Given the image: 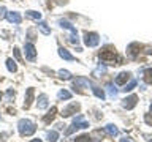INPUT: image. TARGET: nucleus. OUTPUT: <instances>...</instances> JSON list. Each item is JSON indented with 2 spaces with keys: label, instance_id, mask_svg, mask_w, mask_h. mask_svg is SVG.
Segmentation results:
<instances>
[{
  "label": "nucleus",
  "instance_id": "obj_30",
  "mask_svg": "<svg viewBox=\"0 0 152 142\" xmlns=\"http://www.w3.org/2000/svg\"><path fill=\"white\" fill-rule=\"evenodd\" d=\"M121 142H133L130 137H124V139H121Z\"/></svg>",
  "mask_w": 152,
  "mask_h": 142
},
{
  "label": "nucleus",
  "instance_id": "obj_16",
  "mask_svg": "<svg viewBox=\"0 0 152 142\" xmlns=\"http://www.w3.org/2000/svg\"><path fill=\"white\" fill-rule=\"evenodd\" d=\"M26 16L30 17V19H35V21H40V19H41V13L33 11V9H28V11H26Z\"/></svg>",
  "mask_w": 152,
  "mask_h": 142
},
{
  "label": "nucleus",
  "instance_id": "obj_29",
  "mask_svg": "<svg viewBox=\"0 0 152 142\" xmlns=\"http://www.w3.org/2000/svg\"><path fill=\"white\" fill-rule=\"evenodd\" d=\"M7 96H8V98H11V96H14L13 90H8V92H7Z\"/></svg>",
  "mask_w": 152,
  "mask_h": 142
},
{
  "label": "nucleus",
  "instance_id": "obj_31",
  "mask_svg": "<svg viewBox=\"0 0 152 142\" xmlns=\"http://www.w3.org/2000/svg\"><path fill=\"white\" fill-rule=\"evenodd\" d=\"M3 13H5V8H2V9H0V19H2V17L5 16V14H3Z\"/></svg>",
  "mask_w": 152,
  "mask_h": 142
},
{
  "label": "nucleus",
  "instance_id": "obj_26",
  "mask_svg": "<svg viewBox=\"0 0 152 142\" xmlns=\"http://www.w3.org/2000/svg\"><path fill=\"white\" fill-rule=\"evenodd\" d=\"M144 122L147 123V125L152 126V115H151V114H146V115H144Z\"/></svg>",
  "mask_w": 152,
  "mask_h": 142
},
{
  "label": "nucleus",
  "instance_id": "obj_14",
  "mask_svg": "<svg viewBox=\"0 0 152 142\" xmlns=\"http://www.w3.org/2000/svg\"><path fill=\"white\" fill-rule=\"evenodd\" d=\"M128 79H130V73H121L116 78V84L117 85H122V84H125Z\"/></svg>",
  "mask_w": 152,
  "mask_h": 142
},
{
  "label": "nucleus",
  "instance_id": "obj_12",
  "mask_svg": "<svg viewBox=\"0 0 152 142\" xmlns=\"http://www.w3.org/2000/svg\"><path fill=\"white\" fill-rule=\"evenodd\" d=\"M90 87H92V92H94L95 96L100 98V99H104V92H103V90L98 87V85H94L92 82H90Z\"/></svg>",
  "mask_w": 152,
  "mask_h": 142
},
{
  "label": "nucleus",
  "instance_id": "obj_22",
  "mask_svg": "<svg viewBox=\"0 0 152 142\" xmlns=\"http://www.w3.org/2000/svg\"><path fill=\"white\" fill-rule=\"evenodd\" d=\"M59 76H60V79H65V80L71 79V73H70V71H66V70H60Z\"/></svg>",
  "mask_w": 152,
  "mask_h": 142
},
{
  "label": "nucleus",
  "instance_id": "obj_2",
  "mask_svg": "<svg viewBox=\"0 0 152 142\" xmlns=\"http://www.w3.org/2000/svg\"><path fill=\"white\" fill-rule=\"evenodd\" d=\"M87 126H89L87 120H86V118H84V117L79 114V115H76V117H75V120H73V125H71V126L68 128V130H66V133H65V134H66V136H70L73 131H76V130H84V128H87Z\"/></svg>",
  "mask_w": 152,
  "mask_h": 142
},
{
  "label": "nucleus",
  "instance_id": "obj_19",
  "mask_svg": "<svg viewBox=\"0 0 152 142\" xmlns=\"http://www.w3.org/2000/svg\"><path fill=\"white\" fill-rule=\"evenodd\" d=\"M106 133L109 136H117L119 134V130L116 128V125H111V123H109V125H106Z\"/></svg>",
  "mask_w": 152,
  "mask_h": 142
},
{
  "label": "nucleus",
  "instance_id": "obj_15",
  "mask_svg": "<svg viewBox=\"0 0 152 142\" xmlns=\"http://www.w3.org/2000/svg\"><path fill=\"white\" fill-rule=\"evenodd\" d=\"M59 55H60L64 60H70V62H71V60H75V57L71 55L66 49H64V47H59Z\"/></svg>",
  "mask_w": 152,
  "mask_h": 142
},
{
  "label": "nucleus",
  "instance_id": "obj_27",
  "mask_svg": "<svg viewBox=\"0 0 152 142\" xmlns=\"http://www.w3.org/2000/svg\"><path fill=\"white\" fill-rule=\"evenodd\" d=\"M108 88H109V95H111V96H116V93H117V92H116V88H113L111 85H109Z\"/></svg>",
  "mask_w": 152,
  "mask_h": 142
},
{
  "label": "nucleus",
  "instance_id": "obj_28",
  "mask_svg": "<svg viewBox=\"0 0 152 142\" xmlns=\"http://www.w3.org/2000/svg\"><path fill=\"white\" fill-rule=\"evenodd\" d=\"M14 55H16L18 60H21V54H19V49H18V47H14Z\"/></svg>",
  "mask_w": 152,
  "mask_h": 142
},
{
  "label": "nucleus",
  "instance_id": "obj_13",
  "mask_svg": "<svg viewBox=\"0 0 152 142\" xmlns=\"http://www.w3.org/2000/svg\"><path fill=\"white\" fill-rule=\"evenodd\" d=\"M46 107H48V96L45 93H41L40 96H38V109L43 111V109H46Z\"/></svg>",
  "mask_w": 152,
  "mask_h": 142
},
{
  "label": "nucleus",
  "instance_id": "obj_8",
  "mask_svg": "<svg viewBox=\"0 0 152 142\" xmlns=\"http://www.w3.org/2000/svg\"><path fill=\"white\" fill-rule=\"evenodd\" d=\"M136 103H138V96L136 95H132V96H128V98H125L124 99V107L125 109H128V111H130V109H133L136 106Z\"/></svg>",
  "mask_w": 152,
  "mask_h": 142
},
{
  "label": "nucleus",
  "instance_id": "obj_33",
  "mask_svg": "<svg viewBox=\"0 0 152 142\" xmlns=\"http://www.w3.org/2000/svg\"><path fill=\"white\" fill-rule=\"evenodd\" d=\"M151 109H152V104H151Z\"/></svg>",
  "mask_w": 152,
  "mask_h": 142
},
{
  "label": "nucleus",
  "instance_id": "obj_32",
  "mask_svg": "<svg viewBox=\"0 0 152 142\" xmlns=\"http://www.w3.org/2000/svg\"><path fill=\"white\" fill-rule=\"evenodd\" d=\"M30 142H41L40 139H33V141H30Z\"/></svg>",
  "mask_w": 152,
  "mask_h": 142
},
{
  "label": "nucleus",
  "instance_id": "obj_20",
  "mask_svg": "<svg viewBox=\"0 0 152 142\" xmlns=\"http://www.w3.org/2000/svg\"><path fill=\"white\" fill-rule=\"evenodd\" d=\"M38 27H40L41 33H45V35H51V28L48 27L46 22H40V24H38Z\"/></svg>",
  "mask_w": 152,
  "mask_h": 142
},
{
  "label": "nucleus",
  "instance_id": "obj_7",
  "mask_svg": "<svg viewBox=\"0 0 152 142\" xmlns=\"http://www.w3.org/2000/svg\"><path fill=\"white\" fill-rule=\"evenodd\" d=\"M24 49H26V57L28 60H35L37 59V49H35V46L32 44V43H27L26 46H24Z\"/></svg>",
  "mask_w": 152,
  "mask_h": 142
},
{
  "label": "nucleus",
  "instance_id": "obj_18",
  "mask_svg": "<svg viewBox=\"0 0 152 142\" xmlns=\"http://www.w3.org/2000/svg\"><path fill=\"white\" fill-rule=\"evenodd\" d=\"M46 139L49 142H57V141H59V134H57V131H48Z\"/></svg>",
  "mask_w": 152,
  "mask_h": 142
},
{
  "label": "nucleus",
  "instance_id": "obj_25",
  "mask_svg": "<svg viewBox=\"0 0 152 142\" xmlns=\"http://www.w3.org/2000/svg\"><path fill=\"white\" fill-rule=\"evenodd\" d=\"M135 85H136V80H132L128 85H125V88H124V90H125V92H130V90L135 88Z\"/></svg>",
  "mask_w": 152,
  "mask_h": 142
},
{
  "label": "nucleus",
  "instance_id": "obj_21",
  "mask_svg": "<svg viewBox=\"0 0 152 142\" xmlns=\"http://www.w3.org/2000/svg\"><path fill=\"white\" fill-rule=\"evenodd\" d=\"M144 82L146 84H152V68H147L144 71Z\"/></svg>",
  "mask_w": 152,
  "mask_h": 142
},
{
  "label": "nucleus",
  "instance_id": "obj_34",
  "mask_svg": "<svg viewBox=\"0 0 152 142\" xmlns=\"http://www.w3.org/2000/svg\"><path fill=\"white\" fill-rule=\"evenodd\" d=\"M0 98H2V95H0Z\"/></svg>",
  "mask_w": 152,
  "mask_h": 142
},
{
  "label": "nucleus",
  "instance_id": "obj_5",
  "mask_svg": "<svg viewBox=\"0 0 152 142\" xmlns=\"http://www.w3.org/2000/svg\"><path fill=\"white\" fill-rule=\"evenodd\" d=\"M84 43H86V46H89V47H95V46H98V43H100V36H98V33H95V32H87L84 35Z\"/></svg>",
  "mask_w": 152,
  "mask_h": 142
},
{
  "label": "nucleus",
  "instance_id": "obj_17",
  "mask_svg": "<svg viewBox=\"0 0 152 142\" xmlns=\"http://www.w3.org/2000/svg\"><path fill=\"white\" fill-rule=\"evenodd\" d=\"M7 68H8V71H11V73H16V71H18L16 62H14L13 59H8L7 60Z\"/></svg>",
  "mask_w": 152,
  "mask_h": 142
},
{
  "label": "nucleus",
  "instance_id": "obj_10",
  "mask_svg": "<svg viewBox=\"0 0 152 142\" xmlns=\"http://www.w3.org/2000/svg\"><path fill=\"white\" fill-rule=\"evenodd\" d=\"M33 95H35V90H33V88H28L27 93H26V98H24V107H26V109L30 107V104H32V101H33Z\"/></svg>",
  "mask_w": 152,
  "mask_h": 142
},
{
  "label": "nucleus",
  "instance_id": "obj_6",
  "mask_svg": "<svg viewBox=\"0 0 152 142\" xmlns=\"http://www.w3.org/2000/svg\"><path fill=\"white\" fill-rule=\"evenodd\" d=\"M79 104L78 103H71V104H68L64 111H62V114L60 115L62 117H70V115H73V114H76V112H79Z\"/></svg>",
  "mask_w": 152,
  "mask_h": 142
},
{
  "label": "nucleus",
  "instance_id": "obj_24",
  "mask_svg": "<svg viewBox=\"0 0 152 142\" xmlns=\"http://www.w3.org/2000/svg\"><path fill=\"white\" fill-rule=\"evenodd\" d=\"M75 142H92V137H90L89 134H83V136L76 137Z\"/></svg>",
  "mask_w": 152,
  "mask_h": 142
},
{
  "label": "nucleus",
  "instance_id": "obj_11",
  "mask_svg": "<svg viewBox=\"0 0 152 142\" xmlns=\"http://www.w3.org/2000/svg\"><path fill=\"white\" fill-rule=\"evenodd\" d=\"M56 114H57V107H51V111L43 117V122H45V123H51L56 118Z\"/></svg>",
  "mask_w": 152,
  "mask_h": 142
},
{
  "label": "nucleus",
  "instance_id": "obj_4",
  "mask_svg": "<svg viewBox=\"0 0 152 142\" xmlns=\"http://www.w3.org/2000/svg\"><path fill=\"white\" fill-rule=\"evenodd\" d=\"M60 27L62 28H66V30L71 32V36H70V43H73V44H78V33H76V27H73V24H70L68 21H65V19H60L59 21Z\"/></svg>",
  "mask_w": 152,
  "mask_h": 142
},
{
  "label": "nucleus",
  "instance_id": "obj_3",
  "mask_svg": "<svg viewBox=\"0 0 152 142\" xmlns=\"http://www.w3.org/2000/svg\"><path fill=\"white\" fill-rule=\"evenodd\" d=\"M100 59H102L104 63L108 65H117L116 60H117V55H116V51L114 49H104L100 52Z\"/></svg>",
  "mask_w": 152,
  "mask_h": 142
},
{
  "label": "nucleus",
  "instance_id": "obj_1",
  "mask_svg": "<svg viewBox=\"0 0 152 142\" xmlns=\"http://www.w3.org/2000/svg\"><path fill=\"white\" fill-rule=\"evenodd\" d=\"M18 130H19V134H21L22 137L32 136L33 133L37 131V125H35V123H33L32 120L22 118V120H19V123H18Z\"/></svg>",
  "mask_w": 152,
  "mask_h": 142
},
{
  "label": "nucleus",
  "instance_id": "obj_9",
  "mask_svg": "<svg viewBox=\"0 0 152 142\" xmlns=\"http://www.w3.org/2000/svg\"><path fill=\"white\" fill-rule=\"evenodd\" d=\"M7 19L11 24H21L22 22V16L19 13H16V11H10V13H7Z\"/></svg>",
  "mask_w": 152,
  "mask_h": 142
},
{
  "label": "nucleus",
  "instance_id": "obj_23",
  "mask_svg": "<svg viewBox=\"0 0 152 142\" xmlns=\"http://www.w3.org/2000/svg\"><path fill=\"white\" fill-rule=\"evenodd\" d=\"M57 96H59V99H70V98H71V93L66 92V90H60Z\"/></svg>",
  "mask_w": 152,
  "mask_h": 142
}]
</instances>
